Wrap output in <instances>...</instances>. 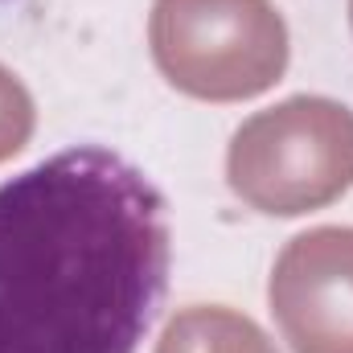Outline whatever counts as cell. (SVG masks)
<instances>
[{
  "mask_svg": "<svg viewBox=\"0 0 353 353\" xmlns=\"http://www.w3.org/2000/svg\"><path fill=\"white\" fill-rule=\"evenodd\" d=\"M173 267L161 185L74 144L0 185V353H136Z\"/></svg>",
  "mask_w": 353,
  "mask_h": 353,
  "instance_id": "obj_1",
  "label": "cell"
},
{
  "mask_svg": "<svg viewBox=\"0 0 353 353\" xmlns=\"http://www.w3.org/2000/svg\"><path fill=\"white\" fill-rule=\"evenodd\" d=\"M239 201L271 218H300L353 185V111L325 94H296L251 115L226 152Z\"/></svg>",
  "mask_w": 353,
  "mask_h": 353,
  "instance_id": "obj_2",
  "label": "cell"
},
{
  "mask_svg": "<svg viewBox=\"0 0 353 353\" xmlns=\"http://www.w3.org/2000/svg\"><path fill=\"white\" fill-rule=\"evenodd\" d=\"M148 46L176 90L210 103L271 90L292 54L288 25L271 0H157Z\"/></svg>",
  "mask_w": 353,
  "mask_h": 353,
  "instance_id": "obj_3",
  "label": "cell"
},
{
  "mask_svg": "<svg viewBox=\"0 0 353 353\" xmlns=\"http://www.w3.org/2000/svg\"><path fill=\"white\" fill-rule=\"evenodd\" d=\"M267 300L292 353H353V226L296 234L271 267Z\"/></svg>",
  "mask_w": 353,
  "mask_h": 353,
  "instance_id": "obj_4",
  "label": "cell"
},
{
  "mask_svg": "<svg viewBox=\"0 0 353 353\" xmlns=\"http://www.w3.org/2000/svg\"><path fill=\"white\" fill-rule=\"evenodd\" d=\"M157 353H279L263 329L222 304H193L181 308L165 337L157 341Z\"/></svg>",
  "mask_w": 353,
  "mask_h": 353,
  "instance_id": "obj_5",
  "label": "cell"
},
{
  "mask_svg": "<svg viewBox=\"0 0 353 353\" xmlns=\"http://www.w3.org/2000/svg\"><path fill=\"white\" fill-rule=\"evenodd\" d=\"M33 123H37L33 94L25 90V83L8 66H0V161L17 157L29 144Z\"/></svg>",
  "mask_w": 353,
  "mask_h": 353,
  "instance_id": "obj_6",
  "label": "cell"
},
{
  "mask_svg": "<svg viewBox=\"0 0 353 353\" xmlns=\"http://www.w3.org/2000/svg\"><path fill=\"white\" fill-rule=\"evenodd\" d=\"M350 21H353V0H350Z\"/></svg>",
  "mask_w": 353,
  "mask_h": 353,
  "instance_id": "obj_7",
  "label": "cell"
},
{
  "mask_svg": "<svg viewBox=\"0 0 353 353\" xmlns=\"http://www.w3.org/2000/svg\"><path fill=\"white\" fill-rule=\"evenodd\" d=\"M4 4H12V0H0V8H4Z\"/></svg>",
  "mask_w": 353,
  "mask_h": 353,
  "instance_id": "obj_8",
  "label": "cell"
}]
</instances>
